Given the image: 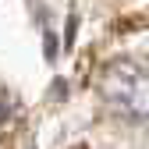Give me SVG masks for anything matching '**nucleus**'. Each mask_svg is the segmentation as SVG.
Returning a JSON list of instances; mask_svg holds the SVG:
<instances>
[{
	"instance_id": "obj_1",
	"label": "nucleus",
	"mask_w": 149,
	"mask_h": 149,
	"mask_svg": "<svg viewBox=\"0 0 149 149\" xmlns=\"http://www.w3.org/2000/svg\"><path fill=\"white\" fill-rule=\"evenodd\" d=\"M103 103L124 121H149V61L121 57L100 74Z\"/></svg>"
}]
</instances>
